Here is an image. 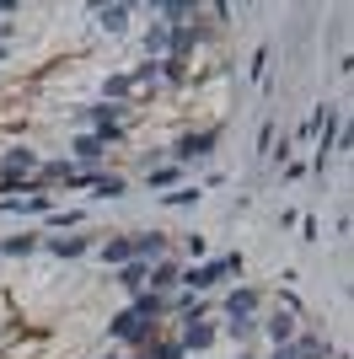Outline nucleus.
I'll list each match as a JSON object with an SVG mask.
<instances>
[{
  "mask_svg": "<svg viewBox=\"0 0 354 359\" xmlns=\"http://www.w3.org/2000/svg\"><path fill=\"white\" fill-rule=\"evenodd\" d=\"M103 257H107V263H129V257H134V241H107Z\"/></svg>",
  "mask_w": 354,
  "mask_h": 359,
  "instance_id": "obj_11",
  "label": "nucleus"
},
{
  "mask_svg": "<svg viewBox=\"0 0 354 359\" xmlns=\"http://www.w3.org/2000/svg\"><path fill=\"white\" fill-rule=\"evenodd\" d=\"M54 252H59V257H75V252H86V241H81V236H59Z\"/></svg>",
  "mask_w": 354,
  "mask_h": 359,
  "instance_id": "obj_13",
  "label": "nucleus"
},
{
  "mask_svg": "<svg viewBox=\"0 0 354 359\" xmlns=\"http://www.w3.org/2000/svg\"><path fill=\"white\" fill-rule=\"evenodd\" d=\"M274 359H301V354H295V348H280V354H274Z\"/></svg>",
  "mask_w": 354,
  "mask_h": 359,
  "instance_id": "obj_19",
  "label": "nucleus"
},
{
  "mask_svg": "<svg viewBox=\"0 0 354 359\" xmlns=\"http://www.w3.org/2000/svg\"><path fill=\"white\" fill-rule=\"evenodd\" d=\"M199 198V188H177V194H166V204H193Z\"/></svg>",
  "mask_w": 354,
  "mask_h": 359,
  "instance_id": "obj_17",
  "label": "nucleus"
},
{
  "mask_svg": "<svg viewBox=\"0 0 354 359\" xmlns=\"http://www.w3.org/2000/svg\"><path fill=\"white\" fill-rule=\"evenodd\" d=\"M162 311H166V300L156 295V290H150V295H140L129 311H118V316H113V338H124V344H140V338L150 332V316H162Z\"/></svg>",
  "mask_w": 354,
  "mask_h": 359,
  "instance_id": "obj_1",
  "label": "nucleus"
},
{
  "mask_svg": "<svg viewBox=\"0 0 354 359\" xmlns=\"http://www.w3.org/2000/svg\"><path fill=\"white\" fill-rule=\"evenodd\" d=\"M236 269H242V257H215V263H204V269L183 273V285L188 290H209V285H221L225 273H236Z\"/></svg>",
  "mask_w": 354,
  "mask_h": 359,
  "instance_id": "obj_2",
  "label": "nucleus"
},
{
  "mask_svg": "<svg viewBox=\"0 0 354 359\" xmlns=\"http://www.w3.org/2000/svg\"><path fill=\"white\" fill-rule=\"evenodd\" d=\"M75 156H81V161H103V140H97V135H81V140H75Z\"/></svg>",
  "mask_w": 354,
  "mask_h": 359,
  "instance_id": "obj_9",
  "label": "nucleus"
},
{
  "mask_svg": "<svg viewBox=\"0 0 354 359\" xmlns=\"http://www.w3.org/2000/svg\"><path fill=\"white\" fill-rule=\"evenodd\" d=\"M209 344H215V327H204V322L193 316L188 332H183V348H209Z\"/></svg>",
  "mask_w": 354,
  "mask_h": 359,
  "instance_id": "obj_6",
  "label": "nucleus"
},
{
  "mask_svg": "<svg viewBox=\"0 0 354 359\" xmlns=\"http://www.w3.org/2000/svg\"><path fill=\"white\" fill-rule=\"evenodd\" d=\"M209 145H215V135H188L183 145H177V161H193V156H204Z\"/></svg>",
  "mask_w": 354,
  "mask_h": 359,
  "instance_id": "obj_7",
  "label": "nucleus"
},
{
  "mask_svg": "<svg viewBox=\"0 0 354 359\" xmlns=\"http://www.w3.org/2000/svg\"><path fill=\"white\" fill-rule=\"evenodd\" d=\"M166 182H177L172 166H162V172H150V188H166Z\"/></svg>",
  "mask_w": 354,
  "mask_h": 359,
  "instance_id": "obj_16",
  "label": "nucleus"
},
{
  "mask_svg": "<svg viewBox=\"0 0 354 359\" xmlns=\"http://www.w3.org/2000/svg\"><path fill=\"white\" fill-rule=\"evenodd\" d=\"M32 166H38V156H32V150H11V156H6V172H32Z\"/></svg>",
  "mask_w": 354,
  "mask_h": 359,
  "instance_id": "obj_10",
  "label": "nucleus"
},
{
  "mask_svg": "<svg viewBox=\"0 0 354 359\" xmlns=\"http://www.w3.org/2000/svg\"><path fill=\"white\" fill-rule=\"evenodd\" d=\"M225 311H231V316H236V322H247V316H252V311H258V295H252V290H236V295H231V300H225Z\"/></svg>",
  "mask_w": 354,
  "mask_h": 359,
  "instance_id": "obj_5",
  "label": "nucleus"
},
{
  "mask_svg": "<svg viewBox=\"0 0 354 359\" xmlns=\"http://www.w3.org/2000/svg\"><path fill=\"white\" fill-rule=\"evenodd\" d=\"M97 22H103L107 32H118L124 22H129V6H103V11H97Z\"/></svg>",
  "mask_w": 354,
  "mask_h": 359,
  "instance_id": "obj_8",
  "label": "nucleus"
},
{
  "mask_svg": "<svg viewBox=\"0 0 354 359\" xmlns=\"http://www.w3.org/2000/svg\"><path fill=\"white\" fill-rule=\"evenodd\" d=\"M6 215H44L48 210V194H27V198H11V204H0Z\"/></svg>",
  "mask_w": 354,
  "mask_h": 359,
  "instance_id": "obj_4",
  "label": "nucleus"
},
{
  "mask_svg": "<svg viewBox=\"0 0 354 359\" xmlns=\"http://www.w3.org/2000/svg\"><path fill=\"white\" fill-rule=\"evenodd\" d=\"M150 359H183V344H162V348H156Z\"/></svg>",
  "mask_w": 354,
  "mask_h": 359,
  "instance_id": "obj_18",
  "label": "nucleus"
},
{
  "mask_svg": "<svg viewBox=\"0 0 354 359\" xmlns=\"http://www.w3.org/2000/svg\"><path fill=\"white\" fill-rule=\"evenodd\" d=\"M162 252V236H134V257L145 263V257H156Z\"/></svg>",
  "mask_w": 354,
  "mask_h": 359,
  "instance_id": "obj_12",
  "label": "nucleus"
},
{
  "mask_svg": "<svg viewBox=\"0 0 354 359\" xmlns=\"http://www.w3.org/2000/svg\"><path fill=\"white\" fill-rule=\"evenodd\" d=\"M172 279H183V273H177L172 263H162V269H156V279H150V285H172Z\"/></svg>",
  "mask_w": 354,
  "mask_h": 359,
  "instance_id": "obj_15",
  "label": "nucleus"
},
{
  "mask_svg": "<svg viewBox=\"0 0 354 359\" xmlns=\"http://www.w3.org/2000/svg\"><path fill=\"white\" fill-rule=\"evenodd\" d=\"M118 285H124V290H145L150 285V269L140 263V257H129V263L118 269Z\"/></svg>",
  "mask_w": 354,
  "mask_h": 359,
  "instance_id": "obj_3",
  "label": "nucleus"
},
{
  "mask_svg": "<svg viewBox=\"0 0 354 359\" xmlns=\"http://www.w3.org/2000/svg\"><path fill=\"white\" fill-rule=\"evenodd\" d=\"M268 332H274V338H280V344H284V338H290V332H295V322H290V316H274V322H268Z\"/></svg>",
  "mask_w": 354,
  "mask_h": 359,
  "instance_id": "obj_14",
  "label": "nucleus"
}]
</instances>
